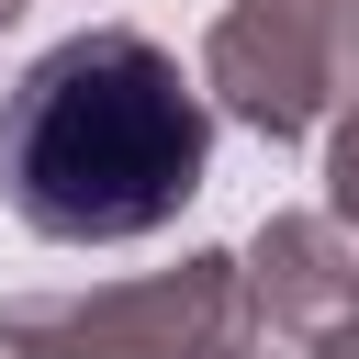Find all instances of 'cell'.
<instances>
[{
  "instance_id": "1",
  "label": "cell",
  "mask_w": 359,
  "mask_h": 359,
  "mask_svg": "<svg viewBox=\"0 0 359 359\" xmlns=\"http://www.w3.org/2000/svg\"><path fill=\"white\" fill-rule=\"evenodd\" d=\"M213 168V90L135 22H79L0 90V202L45 247H135Z\"/></svg>"
},
{
  "instance_id": "2",
  "label": "cell",
  "mask_w": 359,
  "mask_h": 359,
  "mask_svg": "<svg viewBox=\"0 0 359 359\" xmlns=\"http://www.w3.org/2000/svg\"><path fill=\"white\" fill-rule=\"evenodd\" d=\"M247 337H258V314H247L236 247H191L180 269H146V280L0 303V359H236Z\"/></svg>"
},
{
  "instance_id": "3",
  "label": "cell",
  "mask_w": 359,
  "mask_h": 359,
  "mask_svg": "<svg viewBox=\"0 0 359 359\" xmlns=\"http://www.w3.org/2000/svg\"><path fill=\"white\" fill-rule=\"evenodd\" d=\"M202 90L258 146H303L359 90V0H224L202 34Z\"/></svg>"
},
{
  "instance_id": "4",
  "label": "cell",
  "mask_w": 359,
  "mask_h": 359,
  "mask_svg": "<svg viewBox=\"0 0 359 359\" xmlns=\"http://www.w3.org/2000/svg\"><path fill=\"white\" fill-rule=\"evenodd\" d=\"M236 258H247V314L280 348H314L337 314H359V236L337 213H269Z\"/></svg>"
},
{
  "instance_id": "5",
  "label": "cell",
  "mask_w": 359,
  "mask_h": 359,
  "mask_svg": "<svg viewBox=\"0 0 359 359\" xmlns=\"http://www.w3.org/2000/svg\"><path fill=\"white\" fill-rule=\"evenodd\" d=\"M325 213L359 236V90H348V112L325 123Z\"/></svg>"
},
{
  "instance_id": "6",
  "label": "cell",
  "mask_w": 359,
  "mask_h": 359,
  "mask_svg": "<svg viewBox=\"0 0 359 359\" xmlns=\"http://www.w3.org/2000/svg\"><path fill=\"white\" fill-rule=\"evenodd\" d=\"M303 359H359V314H337V325H325V337H314Z\"/></svg>"
},
{
  "instance_id": "7",
  "label": "cell",
  "mask_w": 359,
  "mask_h": 359,
  "mask_svg": "<svg viewBox=\"0 0 359 359\" xmlns=\"http://www.w3.org/2000/svg\"><path fill=\"white\" fill-rule=\"evenodd\" d=\"M236 359H303V348H280V337H247V348H236Z\"/></svg>"
},
{
  "instance_id": "8",
  "label": "cell",
  "mask_w": 359,
  "mask_h": 359,
  "mask_svg": "<svg viewBox=\"0 0 359 359\" xmlns=\"http://www.w3.org/2000/svg\"><path fill=\"white\" fill-rule=\"evenodd\" d=\"M22 11H34V0H0V34H11V22H22Z\"/></svg>"
}]
</instances>
